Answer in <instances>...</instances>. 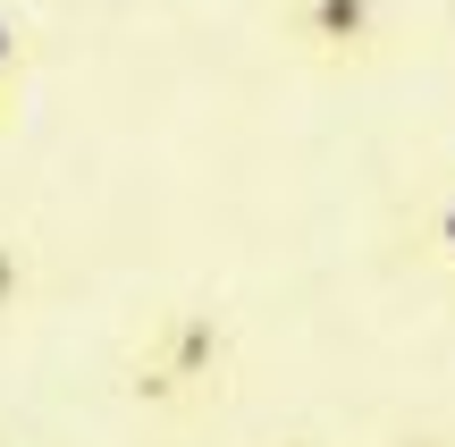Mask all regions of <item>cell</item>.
Instances as JSON below:
<instances>
[{
	"label": "cell",
	"instance_id": "obj_1",
	"mask_svg": "<svg viewBox=\"0 0 455 447\" xmlns=\"http://www.w3.org/2000/svg\"><path fill=\"white\" fill-rule=\"evenodd\" d=\"M220 347H228V338H220L212 313H178L161 330V355L135 371V388H144V397H186V388H203L220 371Z\"/></svg>",
	"mask_w": 455,
	"mask_h": 447
},
{
	"label": "cell",
	"instance_id": "obj_2",
	"mask_svg": "<svg viewBox=\"0 0 455 447\" xmlns=\"http://www.w3.org/2000/svg\"><path fill=\"white\" fill-rule=\"evenodd\" d=\"M295 34H304L321 60H363L379 43V0H304L295 9Z\"/></svg>",
	"mask_w": 455,
	"mask_h": 447
},
{
	"label": "cell",
	"instance_id": "obj_3",
	"mask_svg": "<svg viewBox=\"0 0 455 447\" xmlns=\"http://www.w3.org/2000/svg\"><path fill=\"white\" fill-rule=\"evenodd\" d=\"M17 68H26V17L0 9V93L17 84Z\"/></svg>",
	"mask_w": 455,
	"mask_h": 447
},
{
	"label": "cell",
	"instance_id": "obj_4",
	"mask_svg": "<svg viewBox=\"0 0 455 447\" xmlns=\"http://www.w3.org/2000/svg\"><path fill=\"white\" fill-rule=\"evenodd\" d=\"M430 245L455 262V195H439V212H430Z\"/></svg>",
	"mask_w": 455,
	"mask_h": 447
},
{
	"label": "cell",
	"instance_id": "obj_5",
	"mask_svg": "<svg viewBox=\"0 0 455 447\" xmlns=\"http://www.w3.org/2000/svg\"><path fill=\"white\" fill-rule=\"evenodd\" d=\"M0 287H9V296H17V262H9V253H0Z\"/></svg>",
	"mask_w": 455,
	"mask_h": 447
}]
</instances>
